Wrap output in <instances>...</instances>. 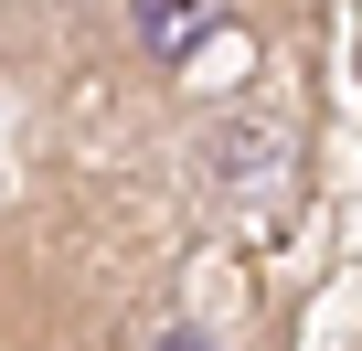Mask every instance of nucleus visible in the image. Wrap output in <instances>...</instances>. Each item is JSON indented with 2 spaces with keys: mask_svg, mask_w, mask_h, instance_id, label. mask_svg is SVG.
Instances as JSON below:
<instances>
[{
  "mask_svg": "<svg viewBox=\"0 0 362 351\" xmlns=\"http://www.w3.org/2000/svg\"><path fill=\"white\" fill-rule=\"evenodd\" d=\"M214 11H224V0H139L128 32H139V54H149V64H192V43L214 32Z\"/></svg>",
  "mask_w": 362,
  "mask_h": 351,
  "instance_id": "nucleus-1",
  "label": "nucleus"
},
{
  "mask_svg": "<svg viewBox=\"0 0 362 351\" xmlns=\"http://www.w3.org/2000/svg\"><path fill=\"white\" fill-rule=\"evenodd\" d=\"M149 351H235V340H224V330H203V319H170Z\"/></svg>",
  "mask_w": 362,
  "mask_h": 351,
  "instance_id": "nucleus-2",
  "label": "nucleus"
}]
</instances>
